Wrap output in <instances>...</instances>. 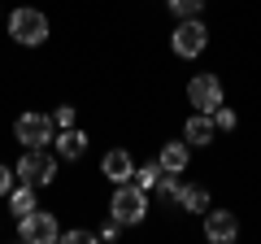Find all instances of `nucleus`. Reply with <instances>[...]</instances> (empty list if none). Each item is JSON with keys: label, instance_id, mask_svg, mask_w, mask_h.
I'll return each instance as SVG.
<instances>
[{"label": "nucleus", "instance_id": "nucleus-1", "mask_svg": "<svg viewBox=\"0 0 261 244\" xmlns=\"http://www.w3.org/2000/svg\"><path fill=\"white\" fill-rule=\"evenodd\" d=\"M109 214L118 218L122 227H140L144 218H148V192H144L140 183H113Z\"/></svg>", "mask_w": 261, "mask_h": 244}, {"label": "nucleus", "instance_id": "nucleus-2", "mask_svg": "<svg viewBox=\"0 0 261 244\" xmlns=\"http://www.w3.org/2000/svg\"><path fill=\"white\" fill-rule=\"evenodd\" d=\"M9 39L13 44H22V48H39L48 39V18L39 9H31V5H18V9L9 13Z\"/></svg>", "mask_w": 261, "mask_h": 244}, {"label": "nucleus", "instance_id": "nucleus-3", "mask_svg": "<svg viewBox=\"0 0 261 244\" xmlns=\"http://www.w3.org/2000/svg\"><path fill=\"white\" fill-rule=\"evenodd\" d=\"M13 175H18V183H35V188H48V183H57V157L48 149H22L18 166H13Z\"/></svg>", "mask_w": 261, "mask_h": 244}, {"label": "nucleus", "instance_id": "nucleus-4", "mask_svg": "<svg viewBox=\"0 0 261 244\" xmlns=\"http://www.w3.org/2000/svg\"><path fill=\"white\" fill-rule=\"evenodd\" d=\"M13 135H18L22 149H48V144H53V135H57V122H53V113L27 109L18 122H13Z\"/></svg>", "mask_w": 261, "mask_h": 244}, {"label": "nucleus", "instance_id": "nucleus-5", "mask_svg": "<svg viewBox=\"0 0 261 244\" xmlns=\"http://www.w3.org/2000/svg\"><path fill=\"white\" fill-rule=\"evenodd\" d=\"M18 240L27 244H57L61 240V223H57V214H48V209H31V214L18 218Z\"/></svg>", "mask_w": 261, "mask_h": 244}, {"label": "nucleus", "instance_id": "nucleus-6", "mask_svg": "<svg viewBox=\"0 0 261 244\" xmlns=\"http://www.w3.org/2000/svg\"><path fill=\"white\" fill-rule=\"evenodd\" d=\"M170 48H174V57H183V61H192V57H200L209 48V31L200 18H178L174 35H170Z\"/></svg>", "mask_w": 261, "mask_h": 244}, {"label": "nucleus", "instance_id": "nucleus-7", "mask_svg": "<svg viewBox=\"0 0 261 244\" xmlns=\"http://www.w3.org/2000/svg\"><path fill=\"white\" fill-rule=\"evenodd\" d=\"M187 101L196 113H214L222 105V79L218 75H192L187 79Z\"/></svg>", "mask_w": 261, "mask_h": 244}, {"label": "nucleus", "instance_id": "nucleus-8", "mask_svg": "<svg viewBox=\"0 0 261 244\" xmlns=\"http://www.w3.org/2000/svg\"><path fill=\"white\" fill-rule=\"evenodd\" d=\"M205 240L209 244H235L240 240V218L231 209H205Z\"/></svg>", "mask_w": 261, "mask_h": 244}, {"label": "nucleus", "instance_id": "nucleus-9", "mask_svg": "<svg viewBox=\"0 0 261 244\" xmlns=\"http://www.w3.org/2000/svg\"><path fill=\"white\" fill-rule=\"evenodd\" d=\"M100 179H109V183H130V179H135V157H130L126 149H109L100 157Z\"/></svg>", "mask_w": 261, "mask_h": 244}, {"label": "nucleus", "instance_id": "nucleus-10", "mask_svg": "<svg viewBox=\"0 0 261 244\" xmlns=\"http://www.w3.org/2000/svg\"><path fill=\"white\" fill-rule=\"evenodd\" d=\"M157 161H161V170H170V175H183L187 161H192V144L187 140H166L157 149Z\"/></svg>", "mask_w": 261, "mask_h": 244}, {"label": "nucleus", "instance_id": "nucleus-11", "mask_svg": "<svg viewBox=\"0 0 261 244\" xmlns=\"http://www.w3.org/2000/svg\"><path fill=\"white\" fill-rule=\"evenodd\" d=\"M53 149H57L61 161H79L87 153V135L79 127H61V135H53Z\"/></svg>", "mask_w": 261, "mask_h": 244}, {"label": "nucleus", "instance_id": "nucleus-12", "mask_svg": "<svg viewBox=\"0 0 261 244\" xmlns=\"http://www.w3.org/2000/svg\"><path fill=\"white\" fill-rule=\"evenodd\" d=\"M214 118L209 113H192V118L183 122V140L192 144V149H205V144H214Z\"/></svg>", "mask_w": 261, "mask_h": 244}, {"label": "nucleus", "instance_id": "nucleus-13", "mask_svg": "<svg viewBox=\"0 0 261 244\" xmlns=\"http://www.w3.org/2000/svg\"><path fill=\"white\" fill-rule=\"evenodd\" d=\"M174 205L183 209V214H205V209H209V192H205V188H196V183H178Z\"/></svg>", "mask_w": 261, "mask_h": 244}, {"label": "nucleus", "instance_id": "nucleus-14", "mask_svg": "<svg viewBox=\"0 0 261 244\" xmlns=\"http://www.w3.org/2000/svg\"><path fill=\"white\" fill-rule=\"evenodd\" d=\"M5 201H9V214L22 218V214H31V209L39 205V188H35V183H13V192Z\"/></svg>", "mask_w": 261, "mask_h": 244}, {"label": "nucleus", "instance_id": "nucleus-15", "mask_svg": "<svg viewBox=\"0 0 261 244\" xmlns=\"http://www.w3.org/2000/svg\"><path fill=\"white\" fill-rule=\"evenodd\" d=\"M157 179H161V161H144V166H135V179H130V183H140L144 192H152Z\"/></svg>", "mask_w": 261, "mask_h": 244}, {"label": "nucleus", "instance_id": "nucleus-16", "mask_svg": "<svg viewBox=\"0 0 261 244\" xmlns=\"http://www.w3.org/2000/svg\"><path fill=\"white\" fill-rule=\"evenodd\" d=\"M166 9L174 13V18H200L205 0H166Z\"/></svg>", "mask_w": 261, "mask_h": 244}, {"label": "nucleus", "instance_id": "nucleus-17", "mask_svg": "<svg viewBox=\"0 0 261 244\" xmlns=\"http://www.w3.org/2000/svg\"><path fill=\"white\" fill-rule=\"evenodd\" d=\"M209 118H214V127H218V131H235V122H240V118H235V109H226V105H218V109L209 113Z\"/></svg>", "mask_w": 261, "mask_h": 244}, {"label": "nucleus", "instance_id": "nucleus-18", "mask_svg": "<svg viewBox=\"0 0 261 244\" xmlns=\"http://www.w3.org/2000/svg\"><path fill=\"white\" fill-rule=\"evenodd\" d=\"M74 105H57V109H53V122H57V131H61V127H74Z\"/></svg>", "mask_w": 261, "mask_h": 244}, {"label": "nucleus", "instance_id": "nucleus-19", "mask_svg": "<svg viewBox=\"0 0 261 244\" xmlns=\"http://www.w3.org/2000/svg\"><path fill=\"white\" fill-rule=\"evenodd\" d=\"M13 183H18L13 166H5V161H0V197H9V192H13Z\"/></svg>", "mask_w": 261, "mask_h": 244}]
</instances>
